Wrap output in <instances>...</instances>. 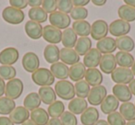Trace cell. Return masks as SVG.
<instances>
[{"instance_id": "9f6ffc18", "label": "cell", "mask_w": 135, "mask_h": 125, "mask_svg": "<svg viewBox=\"0 0 135 125\" xmlns=\"http://www.w3.org/2000/svg\"><path fill=\"white\" fill-rule=\"evenodd\" d=\"M124 3H125V5H128V6L135 8V0H124Z\"/></svg>"}, {"instance_id": "30bf717a", "label": "cell", "mask_w": 135, "mask_h": 125, "mask_svg": "<svg viewBox=\"0 0 135 125\" xmlns=\"http://www.w3.org/2000/svg\"><path fill=\"white\" fill-rule=\"evenodd\" d=\"M22 67L28 73H34L36 70L39 69L40 66V60L38 58L37 54L32 52H29L23 55L22 61Z\"/></svg>"}, {"instance_id": "484cf974", "label": "cell", "mask_w": 135, "mask_h": 125, "mask_svg": "<svg viewBox=\"0 0 135 125\" xmlns=\"http://www.w3.org/2000/svg\"><path fill=\"white\" fill-rule=\"evenodd\" d=\"M60 50L56 45L48 44L44 50V57L48 64H56L59 60Z\"/></svg>"}, {"instance_id": "91938a15", "label": "cell", "mask_w": 135, "mask_h": 125, "mask_svg": "<svg viewBox=\"0 0 135 125\" xmlns=\"http://www.w3.org/2000/svg\"><path fill=\"white\" fill-rule=\"evenodd\" d=\"M131 71H132L133 75H135V60H134V63H133L132 66H131Z\"/></svg>"}, {"instance_id": "7c38bea8", "label": "cell", "mask_w": 135, "mask_h": 125, "mask_svg": "<svg viewBox=\"0 0 135 125\" xmlns=\"http://www.w3.org/2000/svg\"><path fill=\"white\" fill-rule=\"evenodd\" d=\"M43 38L50 44L56 45L62 41V31L52 25H46L43 28Z\"/></svg>"}, {"instance_id": "ac0fdd59", "label": "cell", "mask_w": 135, "mask_h": 125, "mask_svg": "<svg viewBox=\"0 0 135 125\" xmlns=\"http://www.w3.org/2000/svg\"><path fill=\"white\" fill-rule=\"evenodd\" d=\"M24 30L27 36L32 40H39L43 37V27L37 22L32 20L27 21L25 23Z\"/></svg>"}, {"instance_id": "52a82bcc", "label": "cell", "mask_w": 135, "mask_h": 125, "mask_svg": "<svg viewBox=\"0 0 135 125\" xmlns=\"http://www.w3.org/2000/svg\"><path fill=\"white\" fill-rule=\"evenodd\" d=\"M111 79L116 84L127 85L134 79V75L131 69L123 67H118L111 74Z\"/></svg>"}, {"instance_id": "603a6c76", "label": "cell", "mask_w": 135, "mask_h": 125, "mask_svg": "<svg viewBox=\"0 0 135 125\" xmlns=\"http://www.w3.org/2000/svg\"><path fill=\"white\" fill-rule=\"evenodd\" d=\"M99 121V111L96 108L90 107L81 115L83 125H94Z\"/></svg>"}, {"instance_id": "f6af8a7d", "label": "cell", "mask_w": 135, "mask_h": 125, "mask_svg": "<svg viewBox=\"0 0 135 125\" xmlns=\"http://www.w3.org/2000/svg\"><path fill=\"white\" fill-rule=\"evenodd\" d=\"M74 6L72 4L71 0H59L57 1V8L60 12L64 14H70V12L72 11Z\"/></svg>"}, {"instance_id": "d590c367", "label": "cell", "mask_w": 135, "mask_h": 125, "mask_svg": "<svg viewBox=\"0 0 135 125\" xmlns=\"http://www.w3.org/2000/svg\"><path fill=\"white\" fill-rule=\"evenodd\" d=\"M119 113L125 121H131L135 119V105L131 102L122 103L119 106Z\"/></svg>"}, {"instance_id": "e575fe53", "label": "cell", "mask_w": 135, "mask_h": 125, "mask_svg": "<svg viewBox=\"0 0 135 125\" xmlns=\"http://www.w3.org/2000/svg\"><path fill=\"white\" fill-rule=\"evenodd\" d=\"M72 29L77 34V36L81 37H88L91 34V25L87 20L74 21L72 24Z\"/></svg>"}, {"instance_id": "816d5d0a", "label": "cell", "mask_w": 135, "mask_h": 125, "mask_svg": "<svg viewBox=\"0 0 135 125\" xmlns=\"http://www.w3.org/2000/svg\"><path fill=\"white\" fill-rule=\"evenodd\" d=\"M5 90H6V83L4 79L0 77V97H3V95L5 94Z\"/></svg>"}, {"instance_id": "ab89813d", "label": "cell", "mask_w": 135, "mask_h": 125, "mask_svg": "<svg viewBox=\"0 0 135 125\" xmlns=\"http://www.w3.org/2000/svg\"><path fill=\"white\" fill-rule=\"evenodd\" d=\"M74 88H75V94L80 99H85L88 97V95L90 93V86L85 80H81L77 82L74 85Z\"/></svg>"}, {"instance_id": "f35d334b", "label": "cell", "mask_w": 135, "mask_h": 125, "mask_svg": "<svg viewBox=\"0 0 135 125\" xmlns=\"http://www.w3.org/2000/svg\"><path fill=\"white\" fill-rule=\"evenodd\" d=\"M65 112V105L62 101L56 100L53 104L49 105L47 108V113L52 118H59L62 116V114Z\"/></svg>"}, {"instance_id": "8fae6325", "label": "cell", "mask_w": 135, "mask_h": 125, "mask_svg": "<svg viewBox=\"0 0 135 125\" xmlns=\"http://www.w3.org/2000/svg\"><path fill=\"white\" fill-rule=\"evenodd\" d=\"M107 96V90L104 86H97L91 88L88 95V102L93 106L101 105Z\"/></svg>"}, {"instance_id": "5b68a950", "label": "cell", "mask_w": 135, "mask_h": 125, "mask_svg": "<svg viewBox=\"0 0 135 125\" xmlns=\"http://www.w3.org/2000/svg\"><path fill=\"white\" fill-rule=\"evenodd\" d=\"M108 31V25L104 19H97L91 25V37L94 41H99L105 39Z\"/></svg>"}, {"instance_id": "f1b7e54d", "label": "cell", "mask_w": 135, "mask_h": 125, "mask_svg": "<svg viewBox=\"0 0 135 125\" xmlns=\"http://www.w3.org/2000/svg\"><path fill=\"white\" fill-rule=\"evenodd\" d=\"M30 117L31 121L36 125H46L49 121V115L47 111L41 108L32 110L30 114Z\"/></svg>"}, {"instance_id": "c3c4849f", "label": "cell", "mask_w": 135, "mask_h": 125, "mask_svg": "<svg viewBox=\"0 0 135 125\" xmlns=\"http://www.w3.org/2000/svg\"><path fill=\"white\" fill-rule=\"evenodd\" d=\"M90 3V0H73L72 4L75 8H84Z\"/></svg>"}, {"instance_id": "d4e9b609", "label": "cell", "mask_w": 135, "mask_h": 125, "mask_svg": "<svg viewBox=\"0 0 135 125\" xmlns=\"http://www.w3.org/2000/svg\"><path fill=\"white\" fill-rule=\"evenodd\" d=\"M78 41L77 34L73 30L72 28H68L64 30L62 32V44H63L64 48L68 49H72L75 47L76 42Z\"/></svg>"}, {"instance_id": "9a60e30c", "label": "cell", "mask_w": 135, "mask_h": 125, "mask_svg": "<svg viewBox=\"0 0 135 125\" xmlns=\"http://www.w3.org/2000/svg\"><path fill=\"white\" fill-rule=\"evenodd\" d=\"M59 59L61 60V63L65 64L66 66H74L80 63V55L75 52L74 49H61Z\"/></svg>"}, {"instance_id": "e0dca14e", "label": "cell", "mask_w": 135, "mask_h": 125, "mask_svg": "<svg viewBox=\"0 0 135 125\" xmlns=\"http://www.w3.org/2000/svg\"><path fill=\"white\" fill-rule=\"evenodd\" d=\"M29 118H30V111L23 106L16 107L15 110L9 115V119L14 124H22L25 121H29Z\"/></svg>"}, {"instance_id": "bcb514c9", "label": "cell", "mask_w": 135, "mask_h": 125, "mask_svg": "<svg viewBox=\"0 0 135 125\" xmlns=\"http://www.w3.org/2000/svg\"><path fill=\"white\" fill-rule=\"evenodd\" d=\"M42 8L46 13H54L57 9V1L56 0H45L42 4Z\"/></svg>"}, {"instance_id": "60d3db41", "label": "cell", "mask_w": 135, "mask_h": 125, "mask_svg": "<svg viewBox=\"0 0 135 125\" xmlns=\"http://www.w3.org/2000/svg\"><path fill=\"white\" fill-rule=\"evenodd\" d=\"M17 71L12 66H0V77L4 80H11L16 78Z\"/></svg>"}, {"instance_id": "9c48e42d", "label": "cell", "mask_w": 135, "mask_h": 125, "mask_svg": "<svg viewBox=\"0 0 135 125\" xmlns=\"http://www.w3.org/2000/svg\"><path fill=\"white\" fill-rule=\"evenodd\" d=\"M20 58V52L14 47H8L0 52V64L2 66H12Z\"/></svg>"}, {"instance_id": "7402d4cb", "label": "cell", "mask_w": 135, "mask_h": 125, "mask_svg": "<svg viewBox=\"0 0 135 125\" xmlns=\"http://www.w3.org/2000/svg\"><path fill=\"white\" fill-rule=\"evenodd\" d=\"M100 107L104 114L109 115L110 113L116 112L117 110L119 108V101L113 95H107L102 104L100 105Z\"/></svg>"}, {"instance_id": "680465c9", "label": "cell", "mask_w": 135, "mask_h": 125, "mask_svg": "<svg viewBox=\"0 0 135 125\" xmlns=\"http://www.w3.org/2000/svg\"><path fill=\"white\" fill-rule=\"evenodd\" d=\"M21 125H36V124H35V123L32 122V121H31V119H29V121H25V122H24V123H22Z\"/></svg>"}, {"instance_id": "83f0119b", "label": "cell", "mask_w": 135, "mask_h": 125, "mask_svg": "<svg viewBox=\"0 0 135 125\" xmlns=\"http://www.w3.org/2000/svg\"><path fill=\"white\" fill-rule=\"evenodd\" d=\"M85 73H86V67L84 66V64L81 63H78L70 67L69 77L71 79V81L77 83L84 78Z\"/></svg>"}, {"instance_id": "ba28073f", "label": "cell", "mask_w": 135, "mask_h": 125, "mask_svg": "<svg viewBox=\"0 0 135 125\" xmlns=\"http://www.w3.org/2000/svg\"><path fill=\"white\" fill-rule=\"evenodd\" d=\"M109 32L112 36L117 38L127 36V34L131 31V25L129 23L122 20V19H116L112 21L108 26Z\"/></svg>"}, {"instance_id": "836d02e7", "label": "cell", "mask_w": 135, "mask_h": 125, "mask_svg": "<svg viewBox=\"0 0 135 125\" xmlns=\"http://www.w3.org/2000/svg\"><path fill=\"white\" fill-rule=\"evenodd\" d=\"M118 14L119 19L129 23L135 21V8L128 6V5H122L118 8Z\"/></svg>"}, {"instance_id": "1f68e13d", "label": "cell", "mask_w": 135, "mask_h": 125, "mask_svg": "<svg viewBox=\"0 0 135 125\" xmlns=\"http://www.w3.org/2000/svg\"><path fill=\"white\" fill-rule=\"evenodd\" d=\"M116 57L117 64L119 66V67L123 68H131L132 66L133 63H134V57L129 52H118L115 55Z\"/></svg>"}, {"instance_id": "d6986e66", "label": "cell", "mask_w": 135, "mask_h": 125, "mask_svg": "<svg viewBox=\"0 0 135 125\" xmlns=\"http://www.w3.org/2000/svg\"><path fill=\"white\" fill-rule=\"evenodd\" d=\"M96 49L101 53L104 54H111L117 50L116 40L112 37H105V39L97 41L96 43Z\"/></svg>"}, {"instance_id": "277c9868", "label": "cell", "mask_w": 135, "mask_h": 125, "mask_svg": "<svg viewBox=\"0 0 135 125\" xmlns=\"http://www.w3.org/2000/svg\"><path fill=\"white\" fill-rule=\"evenodd\" d=\"M24 89L23 82L20 78H14L9 80L6 84V90L5 95L7 97L11 99H18L21 96Z\"/></svg>"}, {"instance_id": "3957f363", "label": "cell", "mask_w": 135, "mask_h": 125, "mask_svg": "<svg viewBox=\"0 0 135 125\" xmlns=\"http://www.w3.org/2000/svg\"><path fill=\"white\" fill-rule=\"evenodd\" d=\"M2 18L7 23L11 25H19L24 20V12L12 7H7L2 12Z\"/></svg>"}, {"instance_id": "be15d7a7", "label": "cell", "mask_w": 135, "mask_h": 125, "mask_svg": "<svg viewBox=\"0 0 135 125\" xmlns=\"http://www.w3.org/2000/svg\"><path fill=\"white\" fill-rule=\"evenodd\" d=\"M81 125H83V124H81Z\"/></svg>"}, {"instance_id": "7dc6e473", "label": "cell", "mask_w": 135, "mask_h": 125, "mask_svg": "<svg viewBox=\"0 0 135 125\" xmlns=\"http://www.w3.org/2000/svg\"><path fill=\"white\" fill-rule=\"evenodd\" d=\"M9 5L12 8L22 10L28 7V1L26 0H10Z\"/></svg>"}, {"instance_id": "d6a6232c", "label": "cell", "mask_w": 135, "mask_h": 125, "mask_svg": "<svg viewBox=\"0 0 135 125\" xmlns=\"http://www.w3.org/2000/svg\"><path fill=\"white\" fill-rule=\"evenodd\" d=\"M92 41L88 37H81L78 39L75 45V52L80 56H84L92 49Z\"/></svg>"}, {"instance_id": "ee69618b", "label": "cell", "mask_w": 135, "mask_h": 125, "mask_svg": "<svg viewBox=\"0 0 135 125\" xmlns=\"http://www.w3.org/2000/svg\"><path fill=\"white\" fill-rule=\"evenodd\" d=\"M62 125H78V119L74 114L70 111H65L60 117Z\"/></svg>"}, {"instance_id": "6f0895ef", "label": "cell", "mask_w": 135, "mask_h": 125, "mask_svg": "<svg viewBox=\"0 0 135 125\" xmlns=\"http://www.w3.org/2000/svg\"><path fill=\"white\" fill-rule=\"evenodd\" d=\"M94 125H109V124L107 121H105V119H99Z\"/></svg>"}, {"instance_id": "4dcf8cb0", "label": "cell", "mask_w": 135, "mask_h": 125, "mask_svg": "<svg viewBox=\"0 0 135 125\" xmlns=\"http://www.w3.org/2000/svg\"><path fill=\"white\" fill-rule=\"evenodd\" d=\"M116 43H117V48L119 50V52H125L129 53L135 48L134 41H133L132 38L128 35L117 38Z\"/></svg>"}, {"instance_id": "f907efd6", "label": "cell", "mask_w": 135, "mask_h": 125, "mask_svg": "<svg viewBox=\"0 0 135 125\" xmlns=\"http://www.w3.org/2000/svg\"><path fill=\"white\" fill-rule=\"evenodd\" d=\"M43 4L42 0H29L28 1V6L32 8H40Z\"/></svg>"}, {"instance_id": "cb8c5ba5", "label": "cell", "mask_w": 135, "mask_h": 125, "mask_svg": "<svg viewBox=\"0 0 135 125\" xmlns=\"http://www.w3.org/2000/svg\"><path fill=\"white\" fill-rule=\"evenodd\" d=\"M50 71L55 78H57L59 80H66L69 77V71L70 68L68 67L63 63L57 62L56 64H51Z\"/></svg>"}, {"instance_id": "f5cc1de1", "label": "cell", "mask_w": 135, "mask_h": 125, "mask_svg": "<svg viewBox=\"0 0 135 125\" xmlns=\"http://www.w3.org/2000/svg\"><path fill=\"white\" fill-rule=\"evenodd\" d=\"M46 125H62V123H61L60 119H57V118H52V119H49V121L47 122Z\"/></svg>"}, {"instance_id": "11a10c76", "label": "cell", "mask_w": 135, "mask_h": 125, "mask_svg": "<svg viewBox=\"0 0 135 125\" xmlns=\"http://www.w3.org/2000/svg\"><path fill=\"white\" fill-rule=\"evenodd\" d=\"M129 90H131V94L135 96V78L129 84Z\"/></svg>"}, {"instance_id": "4fadbf2b", "label": "cell", "mask_w": 135, "mask_h": 125, "mask_svg": "<svg viewBox=\"0 0 135 125\" xmlns=\"http://www.w3.org/2000/svg\"><path fill=\"white\" fill-rule=\"evenodd\" d=\"M112 93L113 96L122 103L129 102V100L132 97V94L129 90V86L127 85L116 84L112 88Z\"/></svg>"}, {"instance_id": "b9f144b4", "label": "cell", "mask_w": 135, "mask_h": 125, "mask_svg": "<svg viewBox=\"0 0 135 125\" xmlns=\"http://www.w3.org/2000/svg\"><path fill=\"white\" fill-rule=\"evenodd\" d=\"M88 17V10L85 8H73L72 11L70 12V18L75 21L85 20Z\"/></svg>"}, {"instance_id": "6125c7cd", "label": "cell", "mask_w": 135, "mask_h": 125, "mask_svg": "<svg viewBox=\"0 0 135 125\" xmlns=\"http://www.w3.org/2000/svg\"><path fill=\"white\" fill-rule=\"evenodd\" d=\"M134 105H135V103H134Z\"/></svg>"}, {"instance_id": "6da1fadb", "label": "cell", "mask_w": 135, "mask_h": 125, "mask_svg": "<svg viewBox=\"0 0 135 125\" xmlns=\"http://www.w3.org/2000/svg\"><path fill=\"white\" fill-rule=\"evenodd\" d=\"M55 92L56 96L63 100H71L75 97L74 85L68 80H59L55 85Z\"/></svg>"}, {"instance_id": "8992f818", "label": "cell", "mask_w": 135, "mask_h": 125, "mask_svg": "<svg viewBox=\"0 0 135 125\" xmlns=\"http://www.w3.org/2000/svg\"><path fill=\"white\" fill-rule=\"evenodd\" d=\"M49 22L53 27L58 30H66L70 27L71 23L70 17L67 14H64L60 11H56L49 15Z\"/></svg>"}, {"instance_id": "db71d44e", "label": "cell", "mask_w": 135, "mask_h": 125, "mask_svg": "<svg viewBox=\"0 0 135 125\" xmlns=\"http://www.w3.org/2000/svg\"><path fill=\"white\" fill-rule=\"evenodd\" d=\"M92 3L94 5V6L102 7V6H105V5L107 0H92Z\"/></svg>"}, {"instance_id": "7bdbcfd3", "label": "cell", "mask_w": 135, "mask_h": 125, "mask_svg": "<svg viewBox=\"0 0 135 125\" xmlns=\"http://www.w3.org/2000/svg\"><path fill=\"white\" fill-rule=\"evenodd\" d=\"M107 122L109 125H126V121L120 115L119 112L116 111L107 115Z\"/></svg>"}, {"instance_id": "f546056e", "label": "cell", "mask_w": 135, "mask_h": 125, "mask_svg": "<svg viewBox=\"0 0 135 125\" xmlns=\"http://www.w3.org/2000/svg\"><path fill=\"white\" fill-rule=\"evenodd\" d=\"M41 103L42 101L39 97V94L37 92H32L25 97L24 100H23V107L27 108L29 111H32L39 108Z\"/></svg>"}, {"instance_id": "74e56055", "label": "cell", "mask_w": 135, "mask_h": 125, "mask_svg": "<svg viewBox=\"0 0 135 125\" xmlns=\"http://www.w3.org/2000/svg\"><path fill=\"white\" fill-rule=\"evenodd\" d=\"M16 103L13 99L7 97H0V114L1 115H10L15 110Z\"/></svg>"}, {"instance_id": "5bb4252c", "label": "cell", "mask_w": 135, "mask_h": 125, "mask_svg": "<svg viewBox=\"0 0 135 125\" xmlns=\"http://www.w3.org/2000/svg\"><path fill=\"white\" fill-rule=\"evenodd\" d=\"M100 71L105 75H111L117 68L116 57L114 54H104L100 61Z\"/></svg>"}, {"instance_id": "94428289", "label": "cell", "mask_w": 135, "mask_h": 125, "mask_svg": "<svg viewBox=\"0 0 135 125\" xmlns=\"http://www.w3.org/2000/svg\"><path fill=\"white\" fill-rule=\"evenodd\" d=\"M126 125H135V119L134 121H131L126 122Z\"/></svg>"}, {"instance_id": "681fc988", "label": "cell", "mask_w": 135, "mask_h": 125, "mask_svg": "<svg viewBox=\"0 0 135 125\" xmlns=\"http://www.w3.org/2000/svg\"><path fill=\"white\" fill-rule=\"evenodd\" d=\"M0 125H15L12 121L9 119V117L6 116H1L0 117Z\"/></svg>"}, {"instance_id": "ffe728a7", "label": "cell", "mask_w": 135, "mask_h": 125, "mask_svg": "<svg viewBox=\"0 0 135 125\" xmlns=\"http://www.w3.org/2000/svg\"><path fill=\"white\" fill-rule=\"evenodd\" d=\"M84 78L85 81L89 84V86H92L93 88L101 86V84L103 83L102 72L98 70L97 68H89V69H87Z\"/></svg>"}, {"instance_id": "4316f807", "label": "cell", "mask_w": 135, "mask_h": 125, "mask_svg": "<svg viewBox=\"0 0 135 125\" xmlns=\"http://www.w3.org/2000/svg\"><path fill=\"white\" fill-rule=\"evenodd\" d=\"M41 101L45 105H51L56 101V94L51 86H43L38 90Z\"/></svg>"}, {"instance_id": "7a4b0ae2", "label": "cell", "mask_w": 135, "mask_h": 125, "mask_svg": "<svg viewBox=\"0 0 135 125\" xmlns=\"http://www.w3.org/2000/svg\"><path fill=\"white\" fill-rule=\"evenodd\" d=\"M32 80L35 85L43 88V86H52L55 82V77L51 73L50 69L39 68L32 74Z\"/></svg>"}, {"instance_id": "8d00e7d4", "label": "cell", "mask_w": 135, "mask_h": 125, "mask_svg": "<svg viewBox=\"0 0 135 125\" xmlns=\"http://www.w3.org/2000/svg\"><path fill=\"white\" fill-rule=\"evenodd\" d=\"M28 16L30 19L39 24L45 22L47 20V13L40 7V8H32L28 11Z\"/></svg>"}, {"instance_id": "44dd1931", "label": "cell", "mask_w": 135, "mask_h": 125, "mask_svg": "<svg viewBox=\"0 0 135 125\" xmlns=\"http://www.w3.org/2000/svg\"><path fill=\"white\" fill-rule=\"evenodd\" d=\"M88 108V102L85 99H80V97H74L73 99L69 103V111L71 112L74 115H81L83 114Z\"/></svg>"}, {"instance_id": "2e32d148", "label": "cell", "mask_w": 135, "mask_h": 125, "mask_svg": "<svg viewBox=\"0 0 135 125\" xmlns=\"http://www.w3.org/2000/svg\"><path fill=\"white\" fill-rule=\"evenodd\" d=\"M102 53L96 48H92L83 57V64L85 67L96 68L100 64Z\"/></svg>"}]
</instances>
